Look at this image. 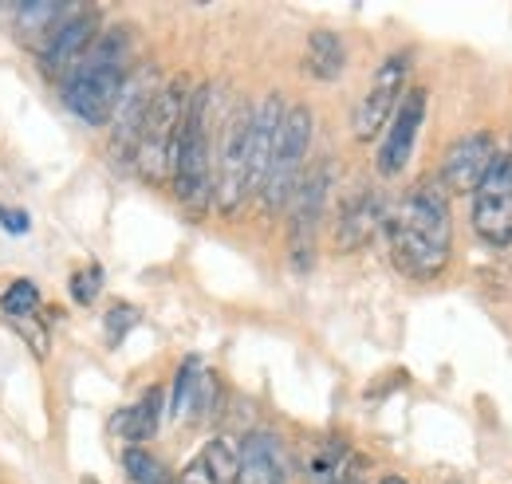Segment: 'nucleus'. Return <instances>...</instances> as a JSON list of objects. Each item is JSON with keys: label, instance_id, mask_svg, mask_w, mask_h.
Listing matches in <instances>:
<instances>
[{"label": "nucleus", "instance_id": "f257e3e1", "mask_svg": "<svg viewBox=\"0 0 512 484\" xmlns=\"http://www.w3.org/2000/svg\"><path fill=\"white\" fill-rule=\"evenodd\" d=\"M390 256L402 276L410 280H434L442 276L453 252V217H449V193L442 182L426 178L418 182L394 213H386Z\"/></svg>", "mask_w": 512, "mask_h": 484}, {"label": "nucleus", "instance_id": "f03ea898", "mask_svg": "<svg viewBox=\"0 0 512 484\" xmlns=\"http://www.w3.org/2000/svg\"><path fill=\"white\" fill-rule=\"evenodd\" d=\"M127 32H107L64 79V107L87 126H107L115 119L119 95L127 87Z\"/></svg>", "mask_w": 512, "mask_h": 484}, {"label": "nucleus", "instance_id": "7ed1b4c3", "mask_svg": "<svg viewBox=\"0 0 512 484\" xmlns=\"http://www.w3.org/2000/svg\"><path fill=\"white\" fill-rule=\"evenodd\" d=\"M213 87H197L186 107V126L178 138V154H174V189L178 201L201 213L213 201Z\"/></svg>", "mask_w": 512, "mask_h": 484}, {"label": "nucleus", "instance_id": "20e7f679", "mask_svg": "<svg viewBox=\"0 0 512 484\" xmlns=\"http://www.w3.org/2000/svg\"><path fill=\"white\" fill-rule=\"evenodd\" d=\"M186 107H190V95L182 83H166L150 111L142 122V134H138V146H134V166L146 182H166L174 174V154H178V138H182V126H186Z\"/></svg>", "mask_w": 512, "mask_h": 484}, {"label": "nucleus", "instance_id": "39448f33", "mask_svg": "<svg viewBox=\"0 0 512 484\" xmlns=\"http://www.w3.org/2000/svg\"><path fill=\"white\" fill-rule=\"evenodd\" d=\"M308 146H312V111L308 107H288V115L280 122V134H276L268 178L260 185V201H264L268 213H280L284 205H292L296 189L304 182Z\"/></svg>", "mask_w": 512, "mask_h": 484}, {"label": "nucleus", "instance_id": "423d86ee", "mask_svg": "<svg viewBox=\"0 0 512 484\" xmlns=\"http://www.w3.org/2000/svg\"><path fill=\"white\" fill-rule=\"evenodd\" d=\"M249 134H253V107L237 103L225 115V126H221L217 178H213V205L225 217H233L253 197V185H249Z\"/></svg>", "mask_w": 512, "mask_h": 484}, {"label": "nucleus", "instance_id": "0eeeda50", "mask_svg": "<svg viewBox=\"0 0 512 484\" xmlns=\"http://www.w3.org/2000/svg\"><path fill=\"white\" fill-rule=\"evenodd\" d=\"M473 233L489 248L512 244V158L501 154L473 193Z\"/></svg>", "mask_w": 512, "mask_h": 484}, {"label": "nucleus", "instance_id": "6e6552de", "mask_svg": "<svg viewBox=\"0 0 512 484\" xmlns=\"http://www.w3.org/2000/svg\"><path fill=\"white\" fill-rule=\"evenodd\" d=\"M95 40H99V12L95 8H71V16L60 20L48 32V40L40 44L36 63L48 79H67L83 63V56L95 48Z\"/></svg>", "mask_w": 512, "mask_h": 484}, {"label": "nucleus", "instance_id": "1a4fd4ad", "mask_svg": "<svg viewBox=\"0 0 512 484\" xmlns=\"http://www.w3.org/2000/svg\"><path fill=\"white\" fill-rule=\"evenodd\" d=\"M406 67H410V60H406L402 52H394V56L379 67V75H375L371 91L359 99V107H355V115H351V134H355L359 142L379 138L386 122L394 119V111H398V103H402Z\"/></svg>", "mask_w": 512, "mask_h": 484}, {"label": "nucleus", "instance_id": "9d476101", "mask_svg": "<svg viewBox=\"0 0 512 484\" xmlns=\"http://www.w3.org/2000/svg\"><path fill=\"white\" fill-rule=\"evenodd\" d=\"M331 174L335 166L320 162L316 170L304 174V182L292 197V264L304 272L312 264V244H316V229L327 209V189H331Z\"/></svg>", "mask_w": 512, "mask_h": 484}, {"label": "nucleus", "instance_id": "9b49d317", "mask_svg": "<svg viewBox=\"0 0 512 484\" xmlns=\"http://www.w3.org/2000/svg\"><path fill=\"white\" fill-rule=\"evenodd\" d=\"M501 158L497 150V138L489 130H477V134H465L457 138L446 150V162H442V189L446 193H477V185L489 178L493 162Z\"/></svg>", "mask_w": 512, "mask_h": 484}, {"label": "nucleus", "instance_id": "f8f14e48", "mask_svg": "<svg viewBox=\"0 0 512 484\" xmlns=\"http://www.w3.org/2000/svg\"><path fill=\"white\" fill-rule=\"evenodd\" d=\"M158 71L154 67H142L138 75H127V87L119 95V107H115V119H111V146L119 158H134V146H138V134H142V122L146 111L158 95Z\"/></svg>", "mask_w": 512, "mask_h": 484}, {"label": "nucleus", "instance_id": "ddd939ff", "mask_svg": "<svg viewBox=\"0 0 512 484\" xmlns=\"http://www.w3.org/2000/svg\"><path fill=\"white\" fill-rule=\"evenodd\" d=\"M426 119V87H410L402 91V103L394 111V119L386 126L383 150H379V174L383 178H398L414 154V142H418V130Z\"/></svg>", "mask_w": 512, "mask_h": 484}, {"label": "nucleus", "instance_id": "4468645a", "mask_svg": "<svg viewBox=\"0 0 512 484\" xmlns=\"http://www.w3.org/2000/svg\"><path fill=\"white\" fill-rule=\"evenodd\" d=\"M284 115H288V107H284L280 95H268L253 111V134H249V185H253V193H260V185L268 178L272 150H276V134H280Z\"/></svg>", "mask_w": 512, "mask_h": 484}, {"label": "nucleus", "instance_id": "2eb2a0df", "mask_svg": "<svg viewBox=\"0 0 512 484\" xmlns=\"http://www.w3.org/2000/svg\"><path fill=\"white\" fill-rule=\"evenodd\" d=\"M386 221V205L375 189H359L347 197L343 213H339V225H335V241L339 248H363V244L375 237V229Z\"/></svg>", "mask_w": 512, "mask_h": 484}, {"label": "nucleus", "instance_id": "dca6fc26", "mask_svg": "<svg viewBox=\"0 0 512 484\" xmlns=\"http://www.w3.org/2000/svg\"><path fill=\"white\" fill-rule=\"evenodd\" d=\"M162 402H166V390H162V386H150L134 406L119 410V414L111 418V433L130 441V445L150 441V437L158 433V425H162Z\"/></svg>", "mask_w": 512, "mask_h": 484}, {"label": "nucleus", "instance_id": "f3484780", "mask_svg": "<svg viewBox=\"0 0 512 484\" xmlns=\"http://www.w3.org/2000/svg\"><path fill=\"white\" fill-rule=\"evenodd\" d=\"M237 484H280V457L268 433H249L241 449V477Z\"/></svg>", "mask_w": 512, "mask_h": 484}, {"label": "nucleus", "instance_id": "a211bd4d", "mask_svg": "<svg viewBox=\"0 0 512 484\" xmlns=\"http://www.w3.org/2000/svg\"><path fill=\"white\" fill-rule=\"evenodd\" d=\"M304 67H308V75H316V79H323V83L339 79L343 67H347V48H343V40H339L335 32H327V28L312 32V36H308Z\"/></svg>", "mask_w": 512, "mask_h": 484}, {"label": "nucleus", "instance_id": "6ab92c4d", "mask_svg": "<svg viewBox=\"0 0 512 484\" xmlns=\"http://www.w3.org/2000/svg\"><path fill=\"white\" fill-rule=\"evenodd\" d=\"M16 24V32H24V36H32V32H44V40H48V32L71 16V4H52V0H20V4H12V8H4Z\"/></svg>", "mask_w": 512, "mask_h": 484}, {"label": "nucleus", "instance_id": "aec40b11", "mask_svg": "<svg viewBox=\"0 0 512 484\" xmlns=\"http://www.w3.org/2000/svg\"><path fill=\"white\" fill-rule=\"evenodd\" d=\"M205 366L197 355H190L182 370H178V382H174V402H170V414L174 418H186L190 410H197V398H201V386H205Z\"/></svg>", "mask_w": 512, "mask_h": 484}, {"label": "nucleus", "instance_id": "412c9836", "mask_svg": "<svg viewBox=\"0 0 512 484\" xmlns=\"http://www.w3.org/2000/svg\"><path fill=\"white\" fill-rule=\"evenodd\" d=\"M123 465H127V477L134 484H170V469L154 453H146L142 445H130L123 453Z\"/></svg>", "mask_w": 512, "mask_h": 484}, {"label": "nucleus", "instance_id": "4be33fe9", "mask_svg": "<svg viewBox=\"0 0 512 484\" xmlns=\"http://www.w3.org/2000/svg\"><path fill=\"white\" fill-rule=\"evenodd\" d=\"M36 307H40V292H36L32 280H16L0 296V315L4 319H28V315H36Z\"/></svg>", "mask_w": 512, "mask_h": 484}, {"label": "nucleus", "instance_id": "5701e85b", "mask_svg": "<svg viewBox=\"0 0 512 484\" xmlns=\"http://www.w3.org/2000/svg\"><path fill=\"white\" fill-rule=\"evenodd\" d=\"M138 323V307H130V303H115V307H107V343L111 347H119L123 339H127V331Z\"/></svg>", "mask_w": 512, "mask_h": 484}, {"label": "nucleus", "instance_id": "b1692460", "mask_svg": "<svg viewBox=\"0 0 512 484\" xmlns=\"http://www.w3.org/2000/svg\"><path fill=\"white\" fill-rule=\"evenodd\" d=\"M99 284H103V272L91 264L87 272H75L71 276V300L75 303H95V296H99Z\"/></svg>", "mask_w": 512, "mask_h": 484}, {"label": "nucleus", "instance_id": "393cba45", "mask_svg": "<svg viewBox=\"0 0 512 484\" xmlns=\"http://www.w3.org/2000/svg\"><path fill=\"white\" fill-rule=\"evenodd\" d=\"M0 225H4L8 233H28V213H24V209H8V205H0Z\"/></svg>", "mask_w": 512, "mask_h": 484}, {"label": "nucleus", "instance_id": "a878e982", "mask_svg": "<svg viewBox=\"0 0 512 484\" xmlns=\"http://www.w3.org/2000/svg\"><path fill=\"white\" fill-rule=\"evenodd\" d=\"M379 484H406V481H402V477H383Z\"/></svg>", "mask_w": 512, "mask_h": 484}, {"label": "nucleus", "instance_id": "bb28decb", "mask_svg": "<svg viewBox=\"0 0 512 484\" xmlns=\"http://www.w3.org/2000/svg\"><path fill=\"white\" fill-rule=\"evenodd\" d=\"M83 484H99V481H95V477H83Z\"/></svg>", "mask_w": 512, "mask_h": 484}]
</instances>
